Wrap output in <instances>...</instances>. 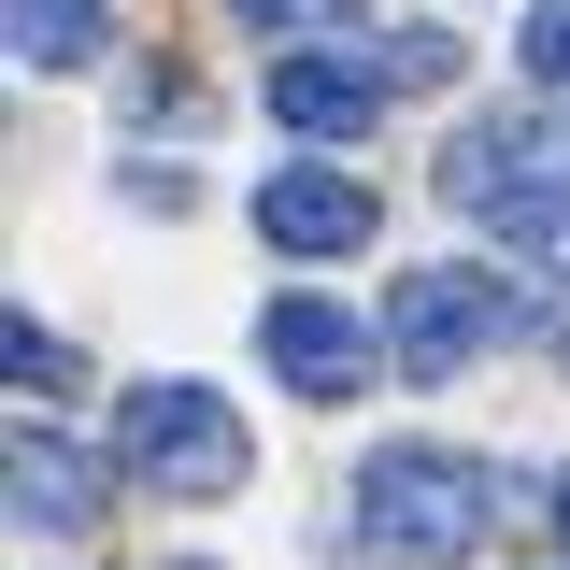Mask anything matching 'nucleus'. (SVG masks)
Listing matches in <instances>:
<instances>
[{"mask_svg":"<svg viewBox=\"0 0 570 570\" xmlns=\"http://www.w3.org/2000/svg\"><path fill=\"white\" fill-rule=\"evenodd\" d=\"M485 542V471L442 456V442H385L356 456V499H343V557L356 570H442Z\"/></svg>","mask_w":570,"mask_h":570,"instance_id":"nucleus-1","label":"nucleus"},{"mask_svg":"<svg viewBox=\"0 0 570 570\" xmlns=\"http://www.w3.org/2000/svg\"><path fill=\"white\" fill-rule=\"evenodd\" d=\"M442 186L471 228H499L513 257H570V129L557 115H485L442 142Z\"/></svg>","mask_w":570,"mask_h":570,"instance_id":"nucleus-2","label":"nucleus"},{"mask_svg":"<svg viewBox=\"0 0 570 570\" xmlns=\"http://www.w3.org/2000/svg\"><path fill=\"white\" fill-rule=\"evenodd\" d=\"M385 314H400V328H385V356H400L414 385H456L471 356L513 343V285L471 272V257H428V272H400V299H385Z\"/></svg>","mask_w":570,"mask_h":570,"instance_id":"nucleus-3","label":"nucleus"},{"mask_svg":"<svg viewBox=\"0 0 570 570\" xmlns=\"http://www.w3.org/2000/svg\"><path fill=\"white\" fill-rule=\"evenodd\" d=\"M129 471L157 499H228L243 485V414L214 385H129Z\"/></svg>","mask_w":570,"mask_h":570,"instance_id":"nucleus-4","label":"nucleus"},{"mask_svg":"<svg viewBox=\"0 0 570 570\" xmlns=\"http://www.w3.org/2000/svg\"><path fill=\"white\" fill-rule=\"evenodd\" d=\"M257 343H272V371L299 385V400H356V385L385 371V343L356 328L343 299H314V285H285L272 314H257Z\"/></svg>","mask_w":570,"mask_h":570,"instance_id":"nucleus-5","label":"nucleus"},{"mask_svg":"<svg viewBox=\"0 0 570 570\" xmlns=\"http://www.w3.org/2000/svg\"><path fill=\"white\" fill-rule=\"evenodd\" d=\"M371 186H356V171H328V157H299V171H272V186H257V243H272V257H356V243H371Z\"/></svg>","mask_w":570,"mask_h":570,"instance_id":"nucleus-6","label":"nucleus"},{"mask_svg":"<svg viewBox=\"0 0 570 570\" xmlns=\"http://www.w3.org/2000/svg\"><path fill=\"white\" fill-rule=\"evenodd\" d=\"M371 71H385V58H328V43H299V58H272L257 100H272V129H299V142H356V129H371V100H385Z\"/></svg>","mask_w":570,"mask_h":570,"instance_id":"nucleus-7","label":"nucleus"},{"mask_svg":"<svg viewBox=\"0 0 570 570\" xmlns=\"http://www.w3.org/2000/svg\"><path fill=\"white\" fill-rule=\"evenodd\" d=\"M14 513H29L43 542H71V528L100 513V471L71 456V428H14Z\"/></svg>","mask_w":570,"mask_h":570,"instance_id":"nucleus-8","label":"nucleus"},{"mask_svg":"<svg viewBox=\"0 0 570 570\" xmlns=\"http://www.w3.org/2000/svg\"><path fill=\"white\" fill-rule=\"evenodd\" d=\"M115 58V0H14V71H86Z\"/></svg>","mask_w":570,"mask_h":570,"instance_id":"nucleus-9","label":"nucleus"},{"mask_svg":"<svg viewBox=\"0 0 570 570\" xmlns=\"http://www.w3.org/2000/svg\"><path fill=\"white\" fill-rule=\"evenodd\" d=\"M0 371H14L29 400H71V385H86V356H71L58 328H0Z\"/></svg>","mask_w":570,"mask_h":570,"instance_id":"nucleus-10","label":"nucleus"},{"mask_svg":"<svg viewBox=\"0 0 570 570\" xmlns=\"http://www.w3.org/2000/svg\"><path fill=\"white\" fill-rule=\"evenodd\" d=\"M385 71H400V86H456V43H442V29H400Z\"/></svg>","mask_w":570,"mask_h":570,"instance_id":"nucleus-11","label":"nucleus"},{"mask_svg":"<svg viewBox=\"0 0 570 570\" xmlns=\"http://www.w3.org/2000/svg\"><path fill=\"white\" fill-rule=\"evenodd\" d=\"M528 71L570 100V0H542V14H528Z\"/></svg>","mask_w":570,"mask_h":570,"instance_id":"nucleus-12","label":"nucleus"},{"mask_svg":"<svg viewBox=\"0 0 570 570\" xmlns=\"http://www.w3.org/2000/svg\"><path fill=\"white\" fill-rule=\"evenodd\" d=\"M142 129H200V100H186V71H142V100H129Z\"/></svg>","mask_w":570,"mask_h":570,"instance_id":"nucleus-13","label":"nucleus"},{"mask_svg":"<svg viewBox=\"0 0 570 570\" xmlns=\"http://www.w3.org/2000/svg\"><path fill=\"white\" fill-rule=\"evenodd\" d=\"M243 29H328V14H356V0H228Z\"/></svg>","mask_w":570,"mask_h":570,"instance_id":"nucleus-14","label":"nucleus"},{"mask_svg":"<svg viewBox=\"0 0 570 570\" xmlns=\"http://www.w3.org/2000/svg\"><path fill=\"white\" fill-rule=\"evenodd\" d=\"M557 528H570V471H557Z\"/></svg>","mask_w":570,"mask_h":570,"instance_id":"nucleus-15","label":"nucleus"}]
</instances>
